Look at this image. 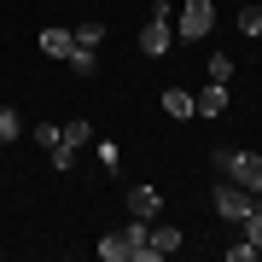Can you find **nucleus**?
Returning <instances> with one entry per match:
<instances>
[{"instance_id": "20", "label": "nucleus", "mask_w": 262, "mask_h": 262, "mask_svg": "<svg viewBox=\"0 0 262 262\" xmlns=\"http://www.w3.org/2000/svg\"><path fill=\"white\" fill-rule=\"evenodd\" d=\"M35 140H41V146H47V151H53L58 140H64V128H53V122H41V128H35Z\"/></svg>"}, {"instance_id": "22", "label": "nucleus", "mask_w": 262, "mask_h": 262, "mask_svg": "<svg viewBox=\"0 0 262 262\" xmlns=\"http://www.w3.org/2000/svg\"><path fill=\"white\" fill-rule=\"evenodd\" d=\"M0 146H6V140H0Z\"/></svg>"}, {"instance_id": "3", "label": "nucleus", "mask_w": 262, "mask_h": 262, "mask_svg": "<svg viewBox=\"0 0 262 262\" xmlns=\"http://www.w3.org/2000/svg\"><path fill=\"white\" fill-rule=\"evenodd\" d=\"M210 198H215V215H222V222H245V215H251V204H256V192H245L239 181H222Z\"/></svg>"}, {"instance_id": "7", "label": "nucleus", "mask_w": 262, "mask_h": 262, "mask_svg": "<svg viewBox=\"0 0 262 262\" xmlns=\"http://www.w3.org/2000/svg\"><path fill=\"white\" fill-rule=\"evenodd\" d=\"M192 111L198 117H222L227 111V82H204V94H192Z\"/></svg>"}, {"instance_id": "13", "label": "nucleus", "mask_w": 262, "mask_h": 262, "mask_svg": "<svg viewBox=\"0 0 262 262\" xmlns=\"http://www.w3.org/2000/svg\"><path fill=\"white\" fill-rule=\"evenodd\" d=\"M204 76H210V82H233V53H210Z\"/></svg>"}, {"instance_id": "11", "label": "nucleus", "mask_w": 262, "mask_h": 262, "mask_svg": "<svg viewBox=\"0 0 262 262\" xmlns=\"http://www.w3.org/2000/svg\"><path fill=\"white\" fill-rule=\"evenodd\" d=\"M64 58H70V70H76V76H82V82H88V76H94V70H99V58H94V47H70Z\"/></svg>"}, {"instance_id": "5", "label": "nucleus", "mask_w": 262, "mask_h": 262, "mask_svg": "<svg viewBox=\"0 0 262 262\" xmlns=\"http://www.w3.org/2000/svg\"><path fill=\"white\" fill-rule=\"evenodd\" d=\"M122 245H128V262H151V222L134 215V222L122 227Z\"/></svg>"}, {"instance_id": "18", "label": "nucleus", "mask_w": 262, "mask_h": 262, "mask_svg": "<svg viewBox=\"0 0 262 262\" xmlns=\"http://www.w3.org/2000/svg\"><path fill=\"white\" fill-rule=\"evenodd\" d=\"M239 227H245V239H251V245H256V251H262V210H251V215H245V222H239Z\"/></svg>"}, {"instance_id": "16", "label": "nucleus", "mask_w": 262, "mask_h": 262, "mask_svg": "<svg viewBox=\"0 0 262 262\" xmlns=\"http://www.w3.org/2000/svg\"><path fill=\"white\" fill-rule=\"evenodd\" d=\"M88 134H94V128H88V122H64V140H58V146H88Z\"/></svg>"}, {"instance_id": "14", "label": "nucleus", "mask_w": 262, "mask_h": 262, "mask_svg": "<svg viewBox=\"0 0 262 262\" xmlns=\"http://www.w3.org/2000/svg\"><path fill=\"white\" fill-rule=\"evenodd\" d=\"M24 134V117H18V105H0V140H18Z\"/></svg>"}, {"instance_id": "8", "label": "nucleus", "mask_w": 262, "mask_h": 262, "mask_svg": "<svg viewBox=\"0 0 262 262\" xmlns=\"http://www.w3.org/2000/svg\"><path fill=\"white\" fill-rule=\"evenodd\" d=\"M175 251H181V227L151 222V262H158V256H175Z\"/></svg>"}, {"instance_id": "19", "label": "nucleus", "mask_w": 262, "mask_h": 262, "mask_svg": "<svg viewBox=\"0 0 262 262\" xmlns=\"http://www.w3.org/2000/svg\"><path fill=\"white\" fill-rule=\"evenodd\" d=\"M251 256H262L251 239H239V245H227V262H251Z\"/></svg>"}, {"instance_id": "23", "label": "nucleus", "mask_w": 262, "mask_h": 262, "mask_svg": "<svg viewBox=\"0 0 262 262\" xmlns=\"http://www.w3.org/2000/svg\"><path fill=\"white\" fill-rule=\"evenodd\" d=\"M256 41H262V35H256Z\"/></svg>"}, {"instance_id": "1", "label": "nucleus", "mask_w": 262, "mask_h": 262, "mask_svg": "<svg viewBox=\"0 0 262 262\" xmlns=\"http://www.w3.org/2000/svg\"><path fill=\"white\" fill-rule=\"evenodd\" d=\"M169 47H175V6L158 0V6L146 12V24H140V53L146 58H163Z\"/></svg>"}, {"instance_id": "10", "label": "nucleus", "mask_w": 262, "mask_h": 262, "mask_svg": "<svg viewBox=\"0 0 262 262\" xmlns=\"http://www.w3.org/2000/svg\"><path fill=\"white\" fill-rule=\"evenodd\" d=\"M163 111L175 117V122H187V117H198V111H192V94H187V88H169V94H163Z\"/></svg>"}, {"instance_id": "6", "label": "nucleus", "mask_w": 262, "mask_h": 262, "mask_svg": "<svg viewBox=\"0 0 262 262\" xmlns=\"http://www.w3.org/2000/svg\"><path fill=\"white\" fill-rule=\"evenodd\" d=\"M128 215L158 222V215H163V192H158V187H128Z\"/></svg>"}, {"instance_id": "4", "label": "nucleus", "mask_w": 262, "mask_h": 262, "mask_svg": "<svg viewBox=\"0 0 262 262\" xmlns=\"http://www.w3.org/2000/svg\"><path fill=\"white\" fill-rule=\"evenodd\" d=\"M227 181H239L245 192H262V151H239L233 169H227Z\"/></svg>"}, {"instance_id": "2", "label": "nucleus", "mask_w": 262, "mask_h": 262, "mask_svg": "<svg viewBox=\"0 0 262 262\" xmlns=\"http://www.w3.org/2000/svg\"><path fill=\"white\" fill-rule=\"evenodd\" d=\"M215 29V6L210 0H187V12H175V41H204Z\"/></svg>"}, {"instance_id": "9", "label": "nucleus", "mask_w": 262, "mask_h": 262, "mask_svg": "<svg viewBox=\"0 0 262 262\" xmlns=\"http://www.w3.org/2000/svg\"><path fill=\"white\" fill-rule=\"evenodd\" d=\"M70 47H76V41H70V29H53V24L41 29V53H47V58H64Z\"/></svg>"}, {"instance_id": "17", "label": "nucleus", "mask_w": 262, "mask_h": 262, "mask_svg": "<svg viewBox=\"0 0 262 262\" xmlns=\"http://www.w3.org/2000/svg\"><path fill=\"white\" fill-rule=\"evenodd\" d=\"M239 29H245V35H262V6H245L239 12Z\"/></svg>"}, {"instance_id": "12", "label": "nucleus", "mask_w": 262, "mask_h": 262, "mask_svg": "<svg viewBox=\"0 0 262 262\" xmlns=\"http://www.w3.org/2000/svg\"><path fill=\"white\" fill-rule=\"evenodd\" d=\"M70 41H76V47H94V53H99V41H105V24H76V29H70Z\"/></svg>"}, {"instance_id": "21", "label": "nucleus", "mask_w": 262, "mask_h": 262, "mask_svg": "<svg viewBox=\"0 0 262 262\" xmlns=\"http://www.w3.org/2000/svg\"><path fill=\"white\" fill-rule=\"evenodd\" d=\"M117 158H122V146H117V140H99V163L117 169Z\"/></svg>"}, {"instance_id": "15", "label": "nucleus", "mask_w": 262, "mask_h": 262, "mask_svg": "<svg viewBox=\"0 0 262 262\" xmlns=\"http://www.w3.org/2000/svg\"><path fill=\"white\" fill-rule=\"evenodd\" d=\"M99 256H105V262H128V245H122V233H105V239H99Z\"/></svg>"}]
</instances>
